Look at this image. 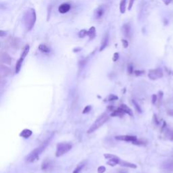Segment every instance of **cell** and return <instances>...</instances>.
Instances as JSON below:
<instances>
[{
    "label": "cell",
    "instance_id": "obj_1",
    "mask_svg": "<svg viewBox=\"0 0 173 173\" xmlns=\"http://www.w3.org/2000/svg\"><path fill=\"white\" fill-rule=\"evenodd\" d=\"M36 19L37 16L35 10L29 8L25 12V14L24 15V22L27 31H29L33 28L35 24Z\"/></svg>",
    "mask_w": 173,
    "mask_h": 173
},
{
    "label": "cell",
    "instance_id": "obj_2",
    "mask_svg": "<svg viewBox=\"0 0 173 173\" xmlns=\"http://www.w3.org/2000/svg\"><path fill=\"white\" fill-rule=\"evenodd\" d=\"M49 143H50V140H46L41 145H40L38 147L32 150V152L26 157L25 161L28 163H31V162H33L35 161L36 160L39 158V156L41 155V153L44 151Z\"/></svg>",
    "mask_w": 173,
    "mask_h": 173
},
{
    "label": "cell",
    "instance_id": "obj_3",
    "mask_svg": "<svg viewBox=\"0 0 173 173\" xmlns=\"http://www.w3.org/2000/svg\"><path fill=\"white\" fill-rule=\"evenodd\" d=\"M108 115L106 114V113H104V114H103L102 115H101L100 117L98 118L97 120L95 121V122L91 125V127H90L89 129L88 130L87 132H88V133H92V132H93L94 131H95L97 129L100 128V126H102L103 124H104L106 123V122H107V120H108Z\"/></svg>",
    "mask_w": 173,
    "mask_h": 173
},
{
    "label": "cell",
    "instance_id": "obj_4",
    "mask_svg": "<svg viewBox=\"0 0 173 173\" xmlns=\"http://www.w3.org/2000/svg\"><path fill=\"white\" fill-rule=\"evenodd\" d=\"M72 149V145L69 143H60L57 145L56 155V157H60L68 152Z\"/></svg>",
    "mask_w": 173,
    "mask_h": 173
},
{
    "label": "cell",
    "instance_id": "obj_5",
    "mask_svg": "<svg viewBox=\"0 0 173 173\" xmlns=\"http://www.w3.org/2000/svg\"><path fill=\"white\" fill-rule=\"evenodd\" d=\"M148 77L151 80H157L163 77V71L161 68H155L149 71Z\"/></svg>",
    "mask_w": 173,
    "mask_h": 173
},
{
    "label": "cell",
    "instance_id": "obj_6",
    "mask_svg": "<svg viewBox=\"0 0 173 173\" xmlns=\"http://www.w3.org/2000/svg\"><path fill=\"white\" fill-rule=\"evenodd\" d=\"M104 157L107 160H108V162H107V164L111 166H114L116 164H119V162L120 161V159L118 157L114 155H112V154H110V153L104 154Z\"/></svg>",
    "mask_w": 173,
    "mask_h": 173
},
{
    "label": "cell",
    "instance_id": "obj_7",
    "mask_svg": "<svg viewBox=\"0 0 173 173\" xmlns=\"http://www.w3.org/2000/svg\"><path fill=\"white\" fill-rule=\"evenodd\" d=\"M116 140H119V141H127V142H135L137 140V138L135 136H131V135H118L116 137Z\"/></svg>",
    "mask_w": 173,
    "mask_h": 173
},
{
    "label": "cell",
    "instance_id": "obj_8",
    "mask_svg": "<svg viewBox=\"0 0 173 173\" xmlns=\"http://www.w3.org/2000/svg\"><path fill=\"white\" fill-rule=\"evenodd\" d=\"M122 32L123 35L126 38H131V35H132V31H131V27L129 24H124L122 27Z\"/></svg>",
    "mask_w": 173,
    "mask_h": 173
},
{
    "label": "cell",
    "instance_id": "obj_9",
    "mask_svg": "<svg viewBox=\"0 0 173 173\" xmlns=\"http://www.w3.org/2000/svg\"><path fill=\"white\" fill-rule=\"evenodd\" d=\"M104 13H105V10L103 8V7L99 6L94 12V18L97 20H99L103 16Z\"/></svg>",
    "mask_w": 173,
    "mask_h": 173
},
{
    "label": "cell",
    "instance_id": "obj_10",
    "mask_svg": "<svg viewBox=\"0 0 173 173\" xmlns=\"http://www.w3.org/2000/svg\"><path fill=\"white\" fill-rule=\"evenodd\" d=\"M11 72L12 71L9 68H8L6 66H3V64L1 65V66H0V75H1V78L10 75Z\"/></svg>",
    "mask_w": 173,
    "mask_h": 173
},
{
    "label": "cell",
    "instance_id": "obj_11",
    "mask_svg": "<svg viewBox=\"0 0 173 173\" xmlns=\"http://www.w3.org/2000/svg\"><path fill=\"white\" fill-rule=\"evenodd\" d=\"M109 43V35L108 33H106L105 35L103 36L102 42H101V45H100V51H102L104 50Z\"/></svg>",
    "mask_w": 173,
    "mask_h": 173
},
{
    "label": "cell",
    "instance_id": "obj_12",
    "mask_svg": "<svg viewBox=\"0 0 173 173\" xmlns=\"http://www.w3.org/2000/svg\"><path fill=\"white\" fill-rule=\"evenodd\" d=\"M71 8V6L69 3H62V4H61L60 6H59L58 11L61 14H65V13H67V12H69Z\"/></svg>",
    "mask_w": 173,
    "mask_h": 173
},
{
    "label": "cell",
    "instance_id": "obj_13",
    "mask_svg": "<svg viewBox=\"0 0 173 173\" xmlns=\"http://www.w3.org/2000/svg\"><path fill=\"white\" fill-rule=\"evenodd\" d=\"M1 62L6 64H11L12 58L7 53H1Z\"/></svg>",
    "mask_w": 173,
    "mask_h": 173
},
{
    "label": "cell",
    "instance_id": "obj_14",
    "mask_svg": "<svg viewBox=\"0 0 173 173\" xmlns=\"http://www.w3.org/2000/svg\"><path fill=\"white\" fill-rule=\"evenodd\" d=\"M51 163L49 160H45L44 162H43L41 166L42 170L44 171H49V170L51 169Z\"/></svg>",
    "mask_w": 173,
    "mask_h": 173
},
{
    "label": "cell",
    "instance_id": "obj_15",
    "mask_svg": "<svg viewBox=\"0 0 173 173\" xmlns=\"http://www.w3.org/2000/svg\"><path fill=\"white\" fill-rule=\"evenodd\" d=\"M86 161H82L81 163L78 164L76 166V167L74 168V170L73 171V173H80L82 170L83 169V168L85 167V166L86 165Z\"/></svg>",
    "mask_w": 173,
    "mask_h": 173
},
{
    "label": "cell",
    "instance_id": "obj_16",
    "mask_svg": "<svg viewBox=\"0 0 173 173\" xmlns=\"http://www.w3.org/2000/svg\"><path fill=\"white\" fill-rule=\"evenodd\" d=\"M95 35H96V29L94 27H91L87 32V36L89 37L90 40H92L95 37Z\"/></svg>",
    "mask_w": 173,
    "mask_h": 173
},
{
    "label": "cell",
    "instance_id": "obj_17",
    "mask_svg": "<svg viewBox=\"0 0 173 173\" xmlns=\"http://www.w3.org/2000/svg\"><path fill=\"white\" fill-rule=\"evenodd\" d=\"M119 164L120 166H122L124 167H128V168H136L137 166L135 164H132V163H130V162H127L126 161H123L122 160H120Z\"/></svg>",
    "mask_w": 173,
    "mask_h": 173
},
{
    "label": "cell",
    "instance_id": "obj_18",
    "mask_svg": "<svg viewBox=\"0 0 173 173\" xmlns=\"http://www.w3.org/2000/svg\"><path fill=\"white\" fill-rule=\"evenodd\" d=\"M24 59H23L22 58H20L18 60L17 62H16V67H15V72L16 74H18L20 71L21 67H22V64L23 63V61Z\"/></svg>",
    "mask_w": 173,
    "mask_h": 173
},
{
    "label": "cell",
    "instance_id": "obj_19",
    "mask_svg": "<svg viewBox=\"0 0 173 173\" xmlns=\"http://www.w3.org/2000/svg\"><path fill=\"white\" fill-rule=\"evenodd\" d=\"M32 131H31V130H29V129H24V130H23V131L21 132L20 135L22 137L27 139V138L30 137L31 136V135H32Z\"/></svg>",
    "mask_w": 173,
    "mask_h": 173
},
{
    "label": "cell",
    "instance_id": "obj_20",
    "mask_svg": "<svg viewBox=\"0 0 173 173\" xmlns=\"http://www.w3.org/2000/svg\"><path fill=\"white\" fill-rule=\"evenodd\" d=\"M126 0H121L120 2V12L121 14H124L126 12Z\"/></svg>",
    "mask_w": 173,
    "mask_h": 173
},
{
    "label": "cell",
    "instance_id": "obj_21",
    "mask_svg": "<svg viewBox=\"0 0 173 173\" xmlns=\"http://www.w3.org/2000/svg\"><path fill=\"white\" fill-rule=\"evenodd\" d=\"M120 108L122 109V110H123L125 114H129V115H130V116H132V110L129 108V107L126 106V105L122 104V105H121V106H120Z\"/></svg>",
    "mask_w": 173,
    "mask_h": 173
},
{
    "label": "cell",
    "instance_id": "obj_22",
    "mask_svg": "<svg viewBox=\"0 0 173 173\" xmlns=\"http://www.w3.org/2000/svg\"><path fill=\"white\" fill-rule=\"evenodd\" d=\"M39 50L41 51L42 53H48L50 52V49L47 47L46 45L41 44L39 46Z\"/></svg>",
    "mask_w": 173,
    "mask_h": 173
},
{
    "label": "cell",
    "instance_id": "obj_23",
    "mask_svg": "<svg viewBox=\"0 0 173 173\" xmlns=\"http://www.w3.org/2000/svg\"><path fill=\"white\" fill-rule=\"evenodd\" d=\"M124 114H125V113L124 112L123 110L120 108L116 110L113 111V113L112 114L111 116H123Z\"/></svg>",
    "mask_w": 173,
    "mask_h": 173
},
{
    "label": "cell",
    "instance_id": "obj_24",
    "mask_svg": "<svg viewBox=\"0 0 173 173\" xmlns=\"http://www.w3.org/2000/svg\"><path fill=\"white\" fill-rule=\"evenodd\" d=\"M29 50H30L29 45H26L25 47H24L23 51H22V54H21L20 56V58H22L23 59L27 57V55H28L29 52Z\"/></svg>",
    "mask_w": 173,
    "mask_h": 173
},
{
    "label": "cell",
    "instance_id": "obj_25",
    "mask_svg": "<svg viewBox=\"0 0 173 173\" xmlns=\"http://www.w3.org/2000/svg\"><path fill=\"white\" fill-rule=\"evenodd\" d=\"M165 132H166V137L169 140L173 141V130H171V129H166Z\"/></svg>",
    "mask_w": 173,
    "mask_h": 173
},
{
    "label": "cell",
    "instance_id": "obj_26",
    "mask_svg": "<svg viewBox=\"0 0 173 173\" xmlns=\"http://www.w3.org/2000/svg\"><path fill=\"white\" fill-rule=\"evenodd\" d=\"M87 32H88V31H87V30H81V31L79 32V34H78L79 37V38H84V37H85L87 35Z\"/></svg>",
    "mask_w": 173,
    "mask_h": 173
},
{
    "label": "cell",
    "instance_id": "obj_27",
    "mask_svg": "<svg viewBox=\"0 0 173 173\" xmlns=\"http://www.w3.org/2000/svg\"><path fill=\"white\" fill-rule=\"evenodd\" d=\"M118 100V97L116 95H112V94H110L107 97V98L106 99V100L108 101V102H111V101H114V100Z\"/></svg>",
    "mask_w": 173,
    "mask_h": 173
},
{
    "label": "cell",
    "instance_id": "obj_28",
    "mask_svg": "<svg viewBox=\"0 0 173 173\" xmlns=\"http://www.w3.org/2000/svg\"><path fill=\"white\" fill-rule=\"evenodd\" d=\"M133 103H134V105H135V108H136V110H137L139 113H141V107L139 106V105L136 102H135V101H133Z\"/></svg>",
    "mask_w": 173,
    "mask_h": 173
},
{
    "label": "cell",
    "instance_id": "obj_29",
    "mask_svg": "<svg viewBox=\"0 0 173 173\" xmlns=\"http://www.w3.org/2000/svg\"><path fill=\"white\" fill-rule=\"evenodd\" d=\"M119 53H118V52H116V53H114V56H113V58H112V60L114 61V62H116L119 59Z\"/></svg>",
    "mask_w": 173,
    "mask_h": 173
},
{
    "label": "cell",
    "instance_id": "obj_30",
    "mask_svg": "<svg viewBox=\"0 0 173 173\" xmlns=\"http://www.w3.org/2000/svg\"><path fill=\"white\" fill-rule=\"evenodd\" d=\"M122 46L124 48H127L129 46V42L126 39H122Z\"/></svg>",
    "mask_w": 173,
    "mask_h": 173
},
{
    "label": "cell",
    "instance_id": "obj_31",
    "mask_svg": "<svg viewBox=\"0 0 173 173\" xmlns=\"http://www.w3.org/2000/svg\"><path fill=\"white\" fill-rule=\"evenodd\" d=\"M106 171V168H105V166H100V167L98 168V169H97V172H98V173H104Z\"/></svg>",
    "mask_w": 173,
    "mask_h": 173
},
{
    "label": "cell",
    "instance_id": "obj_32",
    "mask_svg": "<svg viewBox=\"0 0 173 173\" xmlns=\"http://www.w3.org/2000/svg\"><path fill=\"white\" fill-rule=\"evenodd\" d=\"M91 107L90 106H86V107L85 108V109H84L83 112H82V113H83V114H85V113H88L91 110Z\"/></svg>",
    "mask_w": 173,
    "mask_h": 173
},
{
    "label": "cell",
    "instance_id": "obj_33",
    "mask_svg": "<svg viewBox=\"0 0 173 173\" xmlns=\"http://www.w3.org/2000/svg\"><path fill=\"white\" fill-rule=\"evenodd\" d=\"M135 75H137V76H141V75H142V74H144V71H135Z\"/></svg>",
    "mask_w": 173,
    "mask_h": 173
},
{
    "label": "cell",
    "instance_id": "obj_34",
    "mask_svg": "<svg viewBox=\"0 0 173 173\" xmlns=\"http://www.w3.org/2000/svg\"><path fill=\"white\" fill-rule=\"evenodd\" d=\"M134 1H135V0H130V1H129V8H128V10H131L132 9V6H133Z\"/></svg>",
    "mask_w": 173,
    "mask_h": 173
},
{
    "label": "cell",
    "instance_id": "obj_35",
    "mask_svg": "<svg viewBox=\"0 0 173 173\" xmlns=\"http://www.w3.org/2000/svg\"><path fill=\"white\" fill-rule=\"evenodd\" d=\"M132 71H133V68H132V66L131 64H129V66H128V71H129V74L132 73Z\"/></svg>",
    "mask_w": 173,
    "mask_h": 173
},
{
    "label": "cell",
    "instance_id": "obj_36",
    "mask_svg": "<svg viewBox=\"0 0 173 173\" xmlns=\"http://www.w3.org/2000/svg\"><path fill=\"white\" fill-rule=\"evenodd\" d=\"M162 1L164 2V3L165 4V5L168 6V5H169V4L173 1V0H162Z\"/></svg>",
    "mask_w": 173,
    "mask_h": 173
},
{
    "label": "cell",
    "instance_id": "obj_37",
    "mask_svg": "<svg viewBox=\"0 0 173 173\" xmlns=\"http://www.w3.org/2000/svg\"><path fill=\"white\" fill-rule=\"evenodd\" d=\"M157 101V95H152V103L153 104H154Z\"/></svg>",
    "mask_w": 173,
    "mask_h": 173
},
{
    "label": "cell",
    "instance_id": "obj_38",
    "mask_svg": "<svg viewBox=\"0 0 173 173\" xmlns=\"http://www.w3.org/2000/svg\"><path fill=\"white\" fill-rule=\"evenodd\" d=\"M168 114L170 115V116H173V110H168Z\"/></svg>",
    "mask_w": 173,
    "mask_h": 173
},
{
    "label": "cell",
    "instance_id": "obj_39",
    "mask_svg": "<svg viewBox=\"0 0 173 173\" xmlns=\"http://www.w3.org/2000/svg\"><path fill=\"white\" fill-rule=\"evenodd\" d=\"M120 173H124V172H120Z\"/></svg>",
    "mask_w": 173,
    "mask_h": 173
}]
</instances>
